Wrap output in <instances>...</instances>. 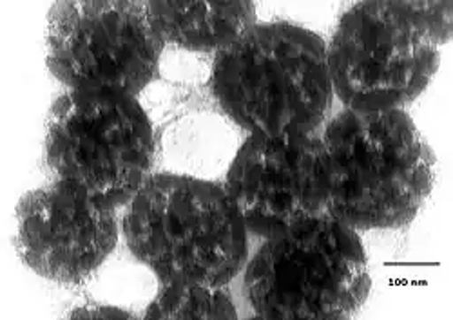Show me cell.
<instances>
[{"label": "cell", "mask_w": 453, "mask_h": 320, "mask_svg": "<svg viewBox=\"0 0 453 320\" xmlns=\"http://www.w3.org/2000/svg\"><path fill=\"white\" fill-rule=\"evenodd\" d=\"M249 233L269 239L328 212L323 145L316 134H249L223 183Z\"/></svg>", "instance_id": "ba28073f"}, {"label": "cell", "mask_w": 453, "mask_h": 320, "mask_svg": "<svg viewBox=\"0 0 453 320\" xmlns=\"http://www.w3.org/2000/svg\"><path fill=\"white\" fill-rule=\"evenodd\" d=\"M145 318H236L238 311L223 286L165 283L147 306Z\"/></svg>", "instance_id": "8fae6325"}, {"label": "cell", "mask_w": 453, "mask_h": 320, "mask_svg": "<svg viewBox=\"0 0 453 320\" xmlns=\"http://www.w3.org/2000/svg\"><path fill=\"white\" fill-rule=\"evenodd\" d=\"M243 271L261 318H350L372 288L357 230L328 212L265 239Z\"/></svg>", "instance_id": "5b68a950"}, {"label": "cell", "mask_w": 453, "mask_h": 320, "mask_svg": "<svg viewBox=\"0 0 453 320\" xmlns=\"http://www.w3.org/2000/svg\"><path fill=\"white\" fill-rule=\"evenodd\" d=\"M211 89L250 134H316L334 102L325 40L296 24L256 22L216 53Z\"/></svg>", "instance_id": "7a4b0ae2"}, {"label": "cell", "mask_w": 453, "mask_h": 320, "mask_svg": "<svg viewBox=\"0 0 453 320\" xmlns=\"http://www.w3.org/2000/svg\"><path fill=\"white\" fill-rule=\"evenodd\" d=\"M155 133L136 96L65 89L48 112L44 162L109 209L131 203L153 176Z\"/></svg>", "instance_id": "8992f818"}, {"label": "cell", "mask_w": 453, "mask_h": 320, "mask_svg": "<svg viewBox=\"0 0 453 320\" xmlns=\"http://www.w3.org/2000/svg\"><path fill=\"white\" fill-rule=\"evenodd\" d=\"M149 17L165 44L198 53H219L256 24V6L238 3H147Z\"/></svg>", "instance_id": "30bf717a"}, {"label": "cell", "mask_w": 453, "mask_h": 320, "mask_svg": "<svg viewBox=\"0 0 453 320\" xmlns=\"http://www.w3.org/2000/svg\"><path fill=\"white\" fill-rule=\"evenodd\" d=\"M164 48L140 0H65L48 15L46 62L67 89L138 96L158 74Z\"/></svg>", "instance_id": "52a82bcc"}, {"label": "cell", "mask_w": 453, "mask_h": 320, "mask_svg": "<svg viewBox=\"0 0 453 320\" xmlns=\"http://www.w3.org/2000/svg\"><path fill=\"white\" fill-rule=\"evenodd\" d=\"M126 209L127 248L160 285L225 288L247 266L249 230L219 183L153 174Z\"/></svg>", "instance_id": "3957f363"}, {"label": "cell", "mask_w": 453, "mask_h": 320, "mask_svg": "<svg viewBox=\"0 0 453 320\" xmlns=\"http://www.w3.org/2000/svg\"><path fill=\"white\" fill-rule=\"evenodd\" d=\"M451 29V3L370 0L349 8L326 46L334 95L347 109H403L432 82Z\"/></svg>", "instance_id": "277c9868"}, {"label": "cell", "mask_w": 453, "mask_h": 320, "mask_svg": "<svg viewBox=\"0 0 453 320\" xmlns=\"http://www.w3.org/2000/svg\"><path fill=\"white\" fill-rule=\"evenodd\" d=\"M328 214L357 232L410 225L435 185L437 159L403 109H343L321 129Z\"/></svg>", "instance_id": "6da1fadb"}, {"label": "cell", "mask_w": 453, "mask_h": 320, "mask_svg": "<svg viewBox=\"0 0 453 320\" xmlns=\"http://www.w3.org/2000/svg\"><path fill=\"white\" fill-rule=\"evenodd\" d=\"M117 210L65 181L27 192L15 210V250L39 277L58 285L89 278L117 248Z\"/></svg>", "instance_id": "9c48e42d"}, {"label": "cell", "mask_w": 453, "mask_h": 320, "mask_svg": "<svg viewBox=\"0 0 453 320\" xmlns=\"http://www.w3.org/2000/svg\"><path fill=\"white\" fill-rule=\"evenodd\" d=\"M71 316H81V318H131V311H124L115 306H82L74 309Z\"/></svg>", "instance_id": "7c38bea8"}]
</instances>
